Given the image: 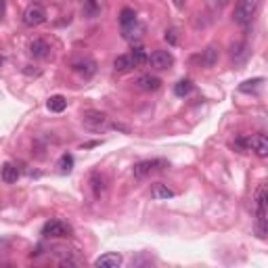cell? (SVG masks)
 Listing matches in <instances>:
<instances>
[{"mask_svg":"<svg viewBox=\"0 0 268 268\" xmlns=\"http://www.w3.org/2000/svg\"><path fill=\"white\" fill-rule=\"evenodd\" d=\"M258 9H260V0H239L235 6V13H232V19H235L237 25L245 27L258 15Z\"/></svg>","mask_w":268,"mask_h":268,"instance_id":"obj_1","label":"cell"},{"mask_svg":"<svg viewBox=\"0 0 268 268\" xmlns=\"http://www.w3.org/2000/svg\"><path fill=\"white\" fill-rule=\"evenodd\" d=\"M256 230L260 239H266V185H260L256 191Z\"/></svg>","mask_w":268,"mask_h":268,"instance_id":"obj_2","label":"cell"},{"mask_svg":"<svg viewBox=\"0 0 268 268\" xmlns=\"http://www.w3.org/2000/svg\"><path fill=\"white\" fill-rule=\"evenodd\" d=\"M82 124H84V128H88L90 132H105L109 128V117L105 115L103 111L88 109L82 114Z\"/></svg>","mask_w":268,"mask_h":268,"instance_id":"obj_3","label":"cell"},{"mask_svg":"<svg viewBox=\"0 0 268 268\" xmlns=\"http://www.w3.org/2000/svg\"><path fill=\"white\" fill-rule=\"evenodd\" d=\"M164 168H168L166 159H145V161L134 164L132 174L136 176V178H145V176H149L153 172H159V170H164Z\"/></svg>","mask_w":268,"mask_h":268,"instance_id":"obj_4","label":"cell"},{"mask_svg":"<svg viewBox=\"0 0 268 268\" xmlns=\"http://www.w3.org/2000/svg\"><path fill=\"white\" fill-rule=\"evenodd\" d=\"M46 21V11H44V6H40V4H30L25 9L23 13V23L27 27H38L42 25Z\"/></svg>","mask_w":268,"mask_h":268,"instance_id":"obj_5","label":"cell"},{"mask_svg":"<svg viewBox=\"0 0 268 268\" xmlns=\"http://www.w3.org/2000/svg\"><path fill=\"white\" fill-rule=\"evenodd\" d=\"M69 232H72V227H69L67 222L63 220H48L44 227H42V235L44 237H69Z\"/></svg>","mask_w":268,"mask_h":268,"instance_id":"obj_6","label":"cell"},{"mask_svg":"<svg viewBox=\"0 0 268 268\" xmlns=\"http://www.w3.org/2000/svg\"><path fill=\"white\" fill-rule=\"evenodd\" d=\"M147 63H149L153 69H168V67H172L174 57L170 51H153L149 57H147Z\"/></svg>","mask_w":268,"mask_h":268,"instance_id":"obj_7","label":"cell"},{"mask_svg":"<svg viewBox=\"0 0 268 268\" xmlns=\"http://www.w3.org/2000/svg\"><path fill=\"white\" fill-rule=\"evenodd\" d=\"M72 69L77 74V76H82V77H90V76H95L96 72V63L93 59H88V57H84V59H76L72 63Z\"/></svg>","mask_w":268,"mask_h":268,"instance_id":"obj_8","label":"cell"},{"mask_svg":"<svg viewBox=\"0 0 268 268\" xmlns=\"http://www.w3.org/2000/svg\"><path fill=\"white\" fill-rule=\"evenodd\" d=\"M90 189H93L95 199H101V197L107 193V178L101 172H93L90 174Z\"/></svg>","mask_w":268,"mask_h":268,"instance_id":"obj_9","label":"cell"},{"mask_svg":"<svg viewBox=\"0 0 268 268\" xmlns=\"http://www.w3.org/2000/svg\"><path fill=\"white\" fill-rule=\"evenodd\" d=\"M136 86L143 90V93H155V90L161 88V80H159L157 76L145 74V76H140L138 80H136Z\"/></svg>","mask_w":268,"mask_h":268,"instance_id":"obj_10","label":"cell"},{"mask_svg":"<svg viewBox=\"0 0 268 268\" xmlns=\"http://www.w3.org/2000/svg\"><path fill=\"white\" fill-rule=\"evenodd\" d=\"M30 55L34 59H48V57H51V46H48L46 40L36 38L30 44Z\"/></svg>","mask_w":268,"mask_h":268,"instance_id":"obj_11","label":"cell"},{"mask_svg":"<svg viewBox=\"0 0 268 268\" xmlns=\"http://www.w3.org/2000/svg\"><path fill=\"white\" fill-rule=\"evenodd\" d=\"M249 149L258 155V157H266L268 155V138L264 134H256V136H249Z\"/></svg>","mask_w":268,"mask_h":268,"instance_id":"obj_12","label":"cell"},{"mask_svg":"<svg viewBox=\"0 0 268 268\" xmlns=\"http://www.w3.org/2000/svg\"><path fill=\"white\" fill-rule=\"evenodd\" d=\"M122 264V256L117 251H109V253H103L101 258L95 260V266L96 268H117Z\"/></svg>","mask_w":268,"mask_h":268,"instance_id":"obj_13","label":"cell"},{"mask_svg":"<svg viewBox=\"0 0 268 268\" xmlns=\"http://www.w3.org/2000/svg\"><path fill=\"white\" fill-rule=\"evenodd\" d=\"M19 176H21V172H19V168H17L15 164H4L2 168H0V178H2L6 185H13V182H17Z\"/></svg>","mask_w":268,"mask_h":268,"instance_id":"obj_14","label":"cell"},{"mask_svg":"<svg viewBox=\"0 0 268 268\" xmlns=\"http://www.w3.org/2000/svg\"><path fill=\"white\" fill-rule=\"evenodd\" d=\"M176 193L172 191L168 185H161V182H155V185L151 187V197L153 199H157V201H161V199H170V197H174Z\"/></svg>","mask_w":268,"mask_h":268,"instance_id":"obj_15","label":"cell"},{"mask_svg":"<svg viewBox=\"0 0 268 268\" xmlns=\"http://www.w3.org/2000/svg\"><path fill=\"white\" fill-rule=\"evenodd\" d=\"M132 67H136V65H134V61H132L130 55H119V57H115V61H114V69H115V72H119V74L130 72Z\"/></svg>","mask_w":268,"mask_h":268,"instance_id":"obj_16","label":"cell"},{"mask_svg":"<svg viewBox=\"0 0 268 268\" xmlns=\"http://www.w3.org/2000/svg\"><path fill=\"white\" fill-rule=\"evenodd\" d=\"M46 107H48V111H53V114H61V111H65V107H67V98L61 95H55L48 98Z\"/></svg>","mask_w":268,"mask_h":268,"instance_id":"obj_17","label":"cell"},{"mask_svg":"<svg viewBox=\"0 0 268 268\" xmlns=\"http://www.w3.org/2000/svg\"><path fill=\"white\" fill-rule=\"evenodd\" d=\"M57 170L61 174H69L74 170V155L72 153H63L61 155L59 161H57Z\"/></svg>","mask_w":268,"mask_h":268,"instance_id":"obj_18","label":"cell"},{"mask_svg":"<svg viewBox=\"0 0 268 268\" xmlns=\"http://www.w3.org/2000/svg\"><path fill=\"white\" fill-rule=\"evenodd\" d=\"M136 13H134L132 9H122V13H119V25H122V30H128L130 25L136 23Z\"/></svg>","mask_w":268,"mask_h":268,"instance_id":"obj_19","label":"cell"},{"mask_svg":"<svg viewBox=\"0 0 268 268\" xmlns=\"http://www.w3.org/2000/svg\"><path fill=\"white\" fill-rule=\"evenodd\" d=\"M201 61V65H206V67H211L214 63L218 61V48L216 46H208L206 51H203V55L199 57Z\"/></svg>","mask_w":268,"mask_h":268,"instance_id":"obj_20","label":"cell"},{"mask_svg":"<svg viewBox=\"0 0 268 268\" xmlns=\"http://www.w3.org/2000/svg\"><path fill=\"white\" fill-rule=\"evenodd\" d=\"M191 93H193V82H191V80H180V82L174 86V95L180 96V98H182V96H189Z\"/></svg>","mask_w":268,"mask_h":268,"instance_id":"obj_21","label":"cell"},{"mask_svg":"<svg viewBox=\"0 0 268 268\" xmlns=\"http://www.w3.org/2000/svg\"><path fill=\"white\" fill-rule=\"evenodd\" d=\"M59 264H61V266H82V260L77 258L74 251L63 249V258L59 260Z\"/></svg>","mask_w":268,"mask_h":268,"instance_id":"obj_22","label":"cell"},{"mask_svg":"<svg viewBox=\"0 0 268 268\" xmlns=\"http://www.w3.org/2000/svg\"><path fill=\"white\" fill-rule=\"evenodd\" d=\"M262 84H264V77H253V80L243 82L241 86H239V90H241V93H253V90H258Z\"/></svg>","mask_w":268,"mask_h":268,"instance_id":"obj_23","label":"cell"},{"mask_svg":"<svg viewBox=\"0 0 268 268\" xmlns=\"http://www.w3.org/2000/svg\"><path fill=\"white\" fill-rule=\"evenodd\" d=\"M130 57H132V61H134V65H143V63H147V53H145L140 46H134V48H132Z\"/></svg>","mask_w":268,"mask_h":268,"instance_id":"obj_24","label":"cell"},{"mask_svg":"<svg viewBox=\"0 0 268 268\" xmlns=\"http://www.w3.org/2000/svg\"><path fill=\"white\" fill-rule=\"evenodd\" d=\"M98 11H101V4H98L96 0H84V13H86L88 17H95Z\"/></svg>","mask_w":268,"mask_h":268,"instance_id":"obj_25","label":"cell"},{"mask_svg":"<svg viewBox=\"0 0 268 268\" xmlns=\"http://www.w3.org/2000/svg\"><path fill=\"white\" fill-rule=\"evenodd\" d=\"M235 149L248 151V149H249V136H237V138H235Z\"/></svg>","mask_w":268,"mask_h":268,"instance_id":"obj_26","label":"cell"},{"mask_svg":"<svg viewBox=\"0 0 268 268\" xmlns=\"http://www.w3.org/2000/svg\"><path fill=\"white\" fill-rule=\"evenodd\" d=\"M164 38L170 42V44H176V42H178V32H176L174 27H170V30H166V36Z\"/></svg>","mask_w":268,"mask_h":268,"instance_id":"obj_27","label":"cell"},{"mask_svg":"<svg viewBox=\"0 0 268 268\" xmlns=\"http://www.w3.org/2000/svg\"><path fill=\"white\" fill-rule=\"evenodd\" d=\"M23 74H25V76H30V77H32V76H34V77H38L42 72H40V69H36L34 65H25V67H23Z\"/></svg>","mask_w":268,"mask_h":268,"instance_id":"obj_28","label":"cell"},{"mask_svg":"<svg viewBox=\"0 0 268 268\" xmlns=\"http://www.w3.org/2000/svg\"><path fill=\"white\" fill-rule=\"evenodd\" d=\"M4 15H6V0H0V21L4 19Z\"/></svg>","mask_w":268,"mask_h":268,"instance_id":"obj_29","label":"cell"},{"mask_svg":"<svg viewBox=\"0 0 268 268\" xmlns=\"http://www.w3.org/2000/svg\"><path fill=\"white\" fill-rule=\"evenodd\" d=\"M176 9H185V0H172Z\"/></svg>","mask_w":268,"mask_h":268,"instance_id":"obj_30","label":"cell"}]
</instances>
